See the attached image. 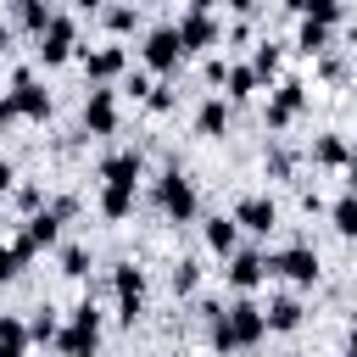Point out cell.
<instances>
[{
  "label": "cell",
  "instance_id": "1",
  "mask_svg": "<svg viewBox=\"0 0 357 357\" xmlns=\"http://www.w3.org/2000/svg\"><path fill=\"white\" fill-rule=\"evenodd\" d=\"M56 351H61V357H100V307H95L89 296H84V301L73 307V318L61 324Z\"/></svg>",
  "mask_w": 357,
  "mask_h": 357
},
{
  "label": "cell",
  "instance_id": "2",
  "mask_svg": "<svg viewBox=\"0 0 357 357\" xmlns=\"http://www.w3.org/2000/svg\"><path fill=\"white\" fill-rule=\"evenodd\" d=\"M156 206H162V218L167 223H190L195 212H201V195H195V178L173 162L162 178H156Z\"/></svg>",
  "mask_w": 357,
  "mask_h": 357
},
{
  "label": "cell",
  "instance_id": "3",
  "mask_svg": "<svg viewBox=\"0 0 357 357\" xmlns=\"http://www.w3.org/2000/svg\"><path fill=\"white\" fill-rule=\"evenodd\" d=\"M223 329H229L234 351H251V346L268 340V318H262V307H257L251 296H234V301L223 307Z\"/></svg>",
  "mask_w": 357,
  "mask_h": 357
},
{
  "label": "cell",
  "instance_id": "4",
  "mask_svg": "<svg viewBox=\"0 0 357 357\" xmlns=\"http://www.w3.org/2000/svg\"><path fill=\"white\" fill-rule=\"evenodd\" d=\"M173 33H178V50L190 56V50H206V45H218L223 22H218L212 0H195V6H184V17L173 22Z\"/></svg>",
  "mask_w": 357,
  "mask_h": 357
},
{
  "label": "cell",
  "instance_id": "5",
  "mask_svg": "<svg viewBox=\"0 0 357 357\" xmlns=\"http://www.w3.org/2000/svg\"><path fill=\"white\" fill-rule=\"evenodd\" d=\"M268 273H273V257L257 251V245H240V251L229 257V268H223V279H229L234 296H251L257 284H268Z\"/></svg>",
  "mask_w": 357,
  "mask_h": 357
},
{
  "label": "cell",
  "instance_id": "6",
  "mask_svg": "<svg viewBox=\"0 0 357 357\" xmlns=\"http://www.w3.org/2000/svg\"><path fill=\"white\" fill-rule=\"evenodd\" d=\"M112 296H117V318L134 329V324H139V312H145V268L117 262V268H112Z\"/></svg>",
  "mask_w": 357,
  "mask_h": 357
},
{
  "label": "cell",
  "instance_id": "7",
  "mask_svg": "<svg viewBox=\"0 0 357 357\" xmlns=\"http://www.w3.org/2000/svg\"><path fill=\"white\" fill-rule=\"evenodd\" d=\"M178 61H184V50H178L173 22H156V28L145 33V45H139V67H145V73H178Z\"/></svg>",
  "mask_w": 357,
  "mask_h": 357
},
{
  "label": "cell",
  "instance_id": "8",
  "mask_svg": "<svg viewBox=\"0 0 357 357\" xmlns=\"http://www.w3.org/2000/svg\"><path fill=\"white\" fill-rule=\"evenodd\" d=\"M73 50H78V17H73V11H56L50 28L39 33V61H45V67H61Z\"/></svg>",
  "mask_w": 357,
  "mask_h": 357
},
{
  "label": "cell",
  "instance_id": "9",
  "mask_svg": "<svg viewBox=\"0 0 357 357\" xmlns=\"http://www.w3.org/2000/svg\"><path fill=\"white\" fill-rule=\"evenodd\" d=\"M301 112H307V84H301V78H279V84L268 89V128L279 134V128H290Z\"/></svg>",
  "mask_w": 357,
  "mask_h": 357
},
{
  "label": "cell",
  "instance_id": "10",
  "mask_svg": "<svg viewBox=\"0 0 357 357\" xmlns=\"http://www.w3.org/2000/svg\"><path fill=\"white\" fill-rule=\"evenodd\" d=\"M273 273H284L296 290H307V284H318V273H324V262H318V245H307V240H296V245H284L279 257H273Z\"/></svg>",
  "mask_w": 357,
  "mask_h": 357
},
{
  "label": "cell",
  "instance_id": "11",
  "mask_svg": "<svg viewBox=\"0 0 357 357\" xmlns=\"http://www.w3.org/2000/svg\"><path fill=\"white\" fill-rule=\"evenodd\" d=\"M84 134H117V89L112 84H89L84 95Z\"/></svg>",
  "mask_w": 357,
  "mask_h": 357
},
{
  "label": "cell",
  "instance_id": "12",
  "mask_svg": "<svg viewBox=\"0 0 357 357\" xmlns=\"http://www.w3.org/2000/svg\"><path fill=\"white\" fill-rule=\"evenodd\" d=\"M78 56H84L89 84H112V78L128 73V50L123 45H78Z\"/></svg>",
  "mask_w": 357,
  "mask_h": 357
},
{
  "label": "cell",
  "instance_id": "13",
  "mask_svg": "<svg viewBox=\"0 0 357 357\" xmlns=\"http://www.w3.org/2000/svg\"><path fill=\"white\" fill-rule=\"evenodd\" d=\"M11 106H17V117H33V123L50 117V89L33 84V67H17L11 73Z\"/></svg>",
  "mask_w": 357,
  "mask_h": 357
},
{
  "label": "cell",
  "instance_id": "14",
  "mask_svg": "<svg viewBox=\"0 0 357 357\" xmlns=\"http://www.w3.org/2000/svg\"><path fill=\"white\" fill-rule=\"evenodd\" d=\"M229 218H234V229H251V234H268V229H279V206H273V195H262V190L240 195Z\"/></svg>",
  "mask_w": 357,
  "mask_h": 357
},
{
  "label": "cell",
  "instance_id": "15",
  "mask_svg": "<svg viewBox=\"0 0 357 357\" xmlns=\"http://www.w3.org/2000/svg\"><path fill=\"white\" fill-rule=\"evenodd\" d=\"M139 178H145V156L134 145L128 151H112L100 162V184H112V190H139Z\"/></svg>",
  "mask_w": 357,
  "mask_h": 357
},
{
  "label": "cell",
  "instance_id": "16",
  "mask_svg": "<svg viewBox=\"0 0 357 357\" xmlns=\"http://www.w3.org/2000/svg\"><path fill=\"white\" fill-rule=\"evenodd\" d=\"M17 240L28 245V251H45V245H56L61 240V218L45 206V212H33V218H22V229H17Z\"/></svg>",
  "mask_w": 357,
  "mask_h": 357
},
{
  "label": "cell",
  "instance_id": "17",
  "mask_svg": "<svg viewBox=\"0 0 357 357\" xmlns=\"http://www.w3.org/2000/svg\"><path fill=\"white\" fill-rule=\"evenodd\" d=\"M229 117H234V106H229L223 95H206V100L195 106V134H206V139H223V134H229Z\"/></svg>",
  "mask_w": 357,
  "mask_h": 357
},
{
  "label": "cell",
  "instance_id": "18",
  "mask_svg": "<svg viewBox=\"0 0 357 357\" xmlns=\"http://www.w3.org/2000/svg\"><path fill=\"white\" fill-rule=\"evenodd\" d=\"M262 318H268V335H290V329H301L307 307H301V296H273L262 307Z\"/></svg>",
  "mask_w": 357,
  "mask_h": 357
},
{
  "label": "cell",
  "instance_id": "19",
  "mask_svg": "<svg viewBox=\"0 0 357 357\" xmlns=\"http://www.w3.org/2000/svg\"><path fill=\"white\" fill-rule=\"evenodd\" d=\"M279 61H284V45H279V39H257L245 67L257 73V84H279Z\"/></svg>",
  "mask_w": 357,
  "mask_h": 357
},
{
  "label": "cell",
  "instance_id": "20",
  "mask_svg": "<svg viewBox=\"0 0 357 357\" xmlns=\"http://www.w3.org/2000/svg\"><path fill=\"white\" fill-rule=\"evenodd\" d=\"M50 17H56V6H50V0H17V6H11V22H17V28H28L33 39L50 28Z\"/></svg>",
  "mask_w": 357,
  "mask_h": 357
},
{
  "label": "cell",
  "instance_id": "21",
  "mask_svg": "<svg viewBox=\"0 0 357 357\" xmlns=\"http://www.w3.org/2000/svg\"><path fill=\"white\" fill-rule=\"evenodd\" d=\"M262 84H257V73L245 67V61H229V73H223V100L234 106V100H251Z\"/></svg>",
  "mask_w": 357,
  "mask_h": 357
},
{
  "label": "cell",
  "instance_id": "22",
  "mask_svg": "<svg viewBox=\"0 0 357 357\" xmlns=\"http://www.w3.org/2000/svg\"><path fill=\"white\" fill-rule=\"evenodd\" d=\"M206 245H212L218 257H234V251H240V229H234V218L212 212V218H206Z\"/></svg>",
  "mask_w": 357,
  "mask_h": 357
},
{
  "label": "cell",
  "instance_id": "23",
  "mask_svg": "<svg viewBox=\"0 0 357 357\" xmlns=\"http://www.w3.org/2000/svg\"><path fill=\"white\" fill-rule=\"evenodd\" d=\"M351 162V145L340 134H318L312 139V167H346Z\"/></svg>",
  "mask_w": 357,
  "mask_h": 357
},
{
  "label": "cell",
  "instance_id": "24",
  "mask_svg": "<svg viewBox=\"0 0 357 357\" xmlns=\"http://www.w3.org/2000/svg\"><path fill=\"white\" fill-rule=\"evenodd\" d=\"M28 257H33V251H28L17 234H11V240H0V284H6V279H17V273L28 268Z\"/></svg>",
  "mask_w": 357,
  "mask_h": 357
},
{
  "label": "cell",
  "instance_id": "25",
  "mask_svg": "<svg viewBox=\"0 0 357 357\" xmlns=\"http://www.w3.org/2000/svg\"><path fill=\"white\" fill-rule=\"evenodd\" d=\"M290 11H296V17H307V22H324V28H335V22L346 17V11L335 6V0H296Z\"/></svg>",
  "mask_w": 357,
  "mask_h": 357
},
{
  "label": "cell",
  "instance_id": "26",
  "mask_svg": "<svg viewBox=\"0 0 357 357\" xmlns=\"http://www.w3.org/2000/svg\"><path fill=\"white\" fill-rule=\"evenodd\" d=\"M296 50H301V56H324V50H329V28L301 17V28H296Z\"/></svg>",
  "mask_w": 357,
  "mask_h": 357
},
{
  "label": "cell",
  "instance_id": "27",
  "mask_svg": "<svg viewBox=\"0 0 357 357\" xmlns=\"http://www.w3.org/2000/svg\"><path fill=\"white\" fill-rule=\"evenodd\" d=\"M128 212H134V190H112V184H100V218L123 223Z\"/></svg>",
  "mask_w": 357,
  "mask_h": 357
},
{
  "label": "cell",
  "instance_id": "28",
  "mask_svg": "<svg viewBox=\"0 0 357 357\" xmlns=\"http://www.w3.org/2000/svg\"><path fill=\"white\" fill-rule=\"evenodd\" d=\"M329 223H335V234L357 240V201H351V195H335V201H329Z\"/></svg>",
  "mask_w": 357,
  "mask_h": 357
},
{
  "label": "cell",
  "instance_id": "29",
  "mask_svg": "<svg viewBox=\"0 0 357 357\" xmlns=\"http://www.w3.org/2000/svg\"><path fill=\"white\" fill-rule=\"evenodd\" d=\"M167 279H173V296H195V284H201V262H195V257H178Z\"/></svg>",
  "mask_w": 357,
  "mask_h": 357
},
{
  "label": "cell",
  "instance_id": "30",
  "mask_svg": "<svg viewBox=\"0 0 357 357\" xmlns=\"http://www.w3.org/2000/svg\"><path fill=\"white\" fill-rule=\"evenodd\" d=\"M61 335V318L50 312V307H39L33 318H28V346H45V340H56Z\"/></svg>",
  "mask_w": 357,
  "mask_h": 357
},
{
  "label": "cell",
  "instance_id": "31",
  "mask_svg": "<svg viewBox=\"0 0 357 357\" xmlns=\"http://www.w3.org/2000/svg\"><path fill=\"white\" fill-rule=\"evenodd\" d=\"M100 22H106L112 33H134V28H139V6H106Z\"/></svg>",
  "mask_w": 357,
  "mask_h": 357
},
{
  "label": "cell",
  "instance_id": "32",
  "mask_svg": "<svg viewBox=\"0 0 357 357\" xmlns=\"http://www.w3.org/2000/svg\"><path fill=\"white\" fill-rule=\"evenodd\" d=\"M61 273H67V279H84V273H89V245L67 240V245H61Z\"/></svg>",
  "mask_w": 357,
  "mask_h": 357
},
{
  "label": "cell",
  "instance_id": "33",
  "mask_svg": "<svg viewBox=\"0 0 357 357\" xmlns=\"http://www.w3.org/2000/svg\"><path fill=\"white\" fill-rule=\"evenodd\" d=\"M145 106H151V112H173V106H178L173 78H156V84H151V95H145Z\"/></svg>",
  "mask_w": 357,
  "mask_h": 357
},
{
  "label": "cell",
  "instance_id": "34",
  "mask_svg": "<svg viewBox=\"0 0 357 357\" xmlns=\"http://www.w3.org/2000/svg\"><path fill=\"white\" fill-rule=\"evenodd\" d=\"M262 167H268L273 178H296V156H290L284 145H268V156H262Z\"/></svg>",
  "mask_w": 357,
  "mask_h": 357
},
{
  "label": "cell",
  "instance_id": "35",
  "mask_svg": "<svg viewBox=\"0 0 357 357\" xmlns=\"http://www.w3.org/2000/svg\"><path fill=\"white\" fill-rule=\"evenodd\" d=\"M0 346H22L28 351V324L17 312H0Z\"/></svg>",
  "mask_w": 357,
  "mask_h": 357
},
{
  "label": "cell",
  "instance_id": "36",
  "mask_svg": "<svg viewBox=\"0 0 357 357\" xmlns=\"http://www.w3.org/2000/svg\"><path fill=\"white\" fill-rule=\"evenodd\" d=\"M151 84H156V78H151L145 67H128V73H123V89H128L134 100H145V95H151Z\"/></svg>",
  "mask_w": 357,
  "mask_h": 357
},
{
  "label": "cell",
  "instance_id": "37",
  "mask_svg": "<svg viewBox=\"0 0 357 357\" xmlns=\"http://www.w3.org/2000/svg\"><path fill=\"white\" fill-rule=\"evenodd\" d=\"M17 206H22L28 218H33V212H45V190H39V184H17Z\"/></svg>",
  "mask_w": 357,
  "mask_h": 357
},
{
  "label": "cell",
  "instance_id": "38",
  "mask_svg": "<svg viewBox=\"0 0 357 357\" xmlns=\"http://www.w3.org/2000/svg\"><path fill=\"white\" fill-rule=\"evenodd\" d=\"M318 73H324V78H340L346 67H340V56H335V50H324V56H318Z\"/></svg>",
  "mask_w": 357,
  "mask_h": 357
},
{
  "label": "cell",
  "instance_id": "39",
  "mask_svg": "<svg viewBox=\"0 0 357 357\" xmlns=\"http://www.w3.org/2000/svg\"><path fill=\"white\" fill-rule=\"evenodd\" d=\"M201 73H206V84H223V73H229V61H223V56H206V67H201Z\"/></svg>",
  "mask_w": 357,
  "mask_h": 357
},
{
  "label": "cell",
  "instance_id": "40",
  "mask_svg": "<svg viewBox=\"0 0 357 357\" xmlns=\"http://www.w3.org/2000/svg\"><path fill=\"white\" fill-rule=\"evenodd\" d=\"M50 212H56V218H61V223H67V218H73V212H78V201H73V195H56V201H50Z\"/></svg>",
  "mask_w": 357,
  "mask_h": 357
},
{
  "label": "cell",
  "instance_id": "41",
  "mask_svg": "<svg viewBox=\"0 0 357 357\" xmlns=\"http://www.w3.org/2000/svg\"><path fill=\"white\" fill-rule=\"evenodd\" d=\"M6 190H17V167L0 156V195H6Z\"/></svg>",
  "mask_w": 357,
  "mask_h": 357
},
{
  "label": "cell",
  "instance_id": "42",
  "mask_svg": "<svg viewBox=\"0 0 357 357\" xmlns=\"http://www.w3.org/2000/svg\"><path fill=\"white\" fill-rule=\"evenodd\" d=\"M340 173H346V195H351V201H357V151H351V162H346V167H340Z\"/></svg>",
  "mask_w": 357,
  "mask_h": 357
},
{
  "label": "cell",
  "instance_id": "43",
  "mask_svg": "<svg viewBox=\"0 0 357 357\" xmlns=\"http://www.w3.org/2000/svg\"><path fill=\"white\" fill-rule=\"evenodd\" d=\"M6 123H17V106H11V95H0V128Z\"/></svg>",
  "mask_w": 357,
  "mask_h": 357
},
{
  "label": "cell",
  "instance_id": "44",
  "mask_svg": "<svg viewBox=\"0 0 357 357\" xmlns=\"http://www.w3.org/2000/svg\"><path fill=\"white\" fill-rule=\"evenodd\" d=\"M11 39H17V28H11V22H0V56L11 50Z\"/></svg>",
  "mask_w": 357,
  "mask_h": 357
},
{
  "label": "cell",
  "instance_id": "45",
  "mask_svg": "<svg viewBox=\"0 0 357 357\" xmlns=\"http://www.w3.org/2000/svg\"><path fill=\"white\" fill-rule=\"evenodd\" d=\"M346 357H357V318H351V329H346Z\"/></svg>",
  "mask_w": 357,
  "mask_h": 357
},
{
  "label": "cell",
  "instance_id": "46",
  "mask_svg": "<svg viewBox=\"0 0 357 357\" xmlns=\"http://www.w3.org/2000/svg\"><path fill=\"white\" fill-rule=\"evenodd\" d=\"M0 357H28V351L22 346H0Z\"/></svg>",
  "mask_w": 357,
  "mask_h": 357
},
{
  "label": "cell",
  "instance_id": "47",
  "mask_svg": "<svg viewBox=\"0 0 357 357\" xmlns=\"http://www.w3.org/2000/svg\"><path fill=\"white\" fill-rule=\"evenodd\" d=\"M167 357H178V351H167Z\"/></svg>",
  "mask_w": 357,
  "mask_h": 357
},
{
  "label": "cell",
  "instance_id": "48",
  "mask_svg": "<svg viewBox=\"0 0 357 357\" xmlns=\"http://www.w3.org/2000/svg\"><path fill=\"white\" fill-rule=\"evenodd\" d=\"M290 357H296V351H290Z\"/></svg>",
  "mask_w": 357,
  "mask_h": 357
}]
</instances>
